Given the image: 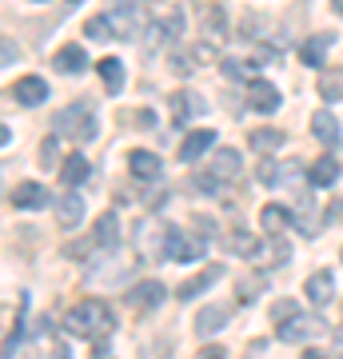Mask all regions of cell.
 <instances>
[{
	"instance_id": "obj_1",
	"label": "cell",
	"mask_w": 343,
	"mask_h": 359,
	"mask_svg": "<svg viewBox=\"0 0 343 359\" xmlns=\"http://www.w3.org/2000/svg\"><path fill=\"white\" fill-rule=\"evenodd\" d=\"M64 327H68V335H80V339H104L108 332H116V316L100 299H80L64 316Z\"/></svg>"
},
{
	"instance_id": "obj_2",
	"label": "cell",
	"mask_w": 343,
	"mask_h": 359,
	"mask_svg": "<svg viewBox=\"0 0 343 359\" xmlns=\"http://www.w3.org/2000/svg\"><path fill=\"white\" fill-rule=\"evenodd\" d=\"M96 116H92V104H68L60 116H56V132L60 136H68V140H76V144H88V140H96Z\"/></svg>"
},
{
	"instance_id": "obj_3",
	"label": "cell",
	"mask_w": 343,
	"mask_h": 359,
	"mask_svg": "<svg viewBox=\"0 0 343 359\" xmlns=\"http://www.w3.org/2000/svg\"><path fill=\"white\" fill-rule=\"evenodd\" d=\"M240 152L236 148H216L212 152V160H208V176H196L200 184L196 188H203V192H212V188H220V184H231V180H240Z\"/></svg>"
},
{
	"instance_id": "obj_4",
	"label": "cell",
	"mask_w": 343,
	"mask_h": 359,
	"mask_svg": "<svg viewBox=\"0 0 343 359\" xmlns=\"http://www.w3.org/2000/svg\"><path fill=\"white\" fill-rule=\"evenodd\" d=\"M203 256V240H188L180 228H164V259H176V264H188V259Z\"/></svg>"
},
{
	"instance_id": "obj_5",
	"label": "cell",
	"mask_w": 343,
	"mask_h": 359,
	"mask_svg": "<svg viewBox=\"0 0 343 359\" xmlns=\"http://www.w3.org/2000/svg\"><path fill=\"white\" fill-rule=\"evenodd\" d=\"M328 332V323L319 320V316H295V320L280 323V339L288 344H300V339H316V335Z\"/></svg>"
},
{
	"instance_id": "obj_6",
	"label": "cell",
	"mask_w": 343,
	"mask_h": 359,
	"mask_svg": "<svg viewBox=\"0 0 343 359\" xmlns=\"http://www.w3.org/2000/svg\"><path fill=\"white\" fill-rule=\"evenodd\" d=\"M335 48V32H316V36H307L300 44V65L304 68H319L328 60V52Z\"/></svg>"
},
{
	"instance_id": "obj_7",
	"label": "cell",
	"mask_w": 343,
	"mask_h": 359,
	"mask_svg": "<svg viewBox=\"0 0 343 359\" xmlns=\"http://www.w3.org/2000/svg\"><path fill=\"white\" fill-rule=\"evenodd\" d=\"M164 283L160 280H144V283H136L132 292H128V308H140V311H152V308H160L164 304Z\"/></svg>"
},
{
	"instance_id": "obj_8",
	"label": "cell",
	"mask_w": 343,
	"mask_h": 359,
	"mask_svg": "<svg viewBox=\"0 0 343 359\" xmlns=\"http://www.w3.org/2000/svg\"><path fill=\"white\" fill-rule=\"evenodd\" d=\"M84 196H76V192H68V196H60L56 200V224H60L64 231H72V228H80L84 224Z\"/></svg>"
},
{
	"instance_id": "obj_9",
	"label": "cell",
	"mask_w": 343,
	"mask_h": 359,
	"mask_svg": "<svg viewBox=\"0 0 343 359\" xmlns=\"http://www.w3.org/2000/svg\"><path fill=\"white\" fill-rule=\"evenodd\" d=\"M48 204V188L36 184V180H25V184H16L13 192V208L16 212H36V208Z\"/></svg>"
},
{
	"instance_id": "obj_10",
	"label": "cell",
	"mask_w": 343,
	"mask_h": 359,
	"mask_svg": "<svg viewBox=\"0 0 343 359\" xmlns=\"http://www.w3.org/2000/svg\"><path fill=\"white\" fill-rule=\"evenodd\" d=\"M228 320H231V308H224V304H208V308L196 311V335L212 339V335H216Z\"/></svg>"
},
{
	"instance_id": "obj_11",
	"label": "cell",
	"mask_w": 343,
	"mask_h": 359,
	"mask_svg": "<svg viewBox=\"0 0 343 359\" xmlns=\"http://www.w3.org/2000/svg\"><path fill=\"white\" fill-rule=\"evenodd\" d=\"M196 116H203V100L191 88L176 92V96H172V124H176V128H184V124H188V120H196Z\"/></svg>"
},
{
	"instance_id": "obj_12",
	"label": "cell",
	"mask_w": 343,
	"mask_h": 359,
	"mask_svg": "<svg viewBox=\"0 0 343 359\" xmlns=\"http://www.w3.org/2000/svg\"><path fill=\"white\" fill-rule=\"evenodd\" d=\"M248 104H252L255 112H264V116H271L276 108H280V92L271 88L267 80H248Z\"/></svg>"
},
{
	"instance_id": "obj_13",
	"label": "cell",
	"mask_w": 343,
	"mask_h": 359,
	"mask_svg": "<svg viewBox=\"0 0 343 359\" xmlns=\"http://www.w3.org/2000/svg\"><path fill=\"white\" fill-rule=\"evenodd\" d=\"M212 144H216V132H212V128L188 132V136H184V144H180V160H184V164H191V160H200Z\"/></svg>"
},
{
	"instance_id": "obj_14",
	"label": "cell",
	"mask_w": 343,
	"mask_h": 359,
	"mask_svg": "<svg viewBox=\"0 0 343 359\" xmlns=\"http://www.w3.org/2000/svg\"><path fill=\"white\" fill-rule=\"evenodd\" d=\"M220 276H228V271H224V264H208V268H203L200 276H196V280H188L184 287H180V299H196L200 292H208V287H216V283H220Z\"/></svg>"
},
{
	"instance_id": "obj_15",
	"label": "cell",
	"mask_w": 343,
	"mask_h": 359,
	"mask_svg": "<svg viewBox=\"0 0 343 359\" xmlns=\"http://www.w3.org/2000/svg\"><path fill=\"white\" fill-rule=\"evenodd\" d=\"M260 224H264L267 236H283V231L292 228V208H283V204H264V208H260Z\"/></svg>"
},
{
	"instance_id": "obj_16",
	"label": "cell",
	"mask_w": 343,
	"mask_h": 359,
	"mask_svg": "<svg viewBox=\"0 0 343 359\" xmlns=\"http://www.w3.org/2000/svg\"><path fill=\"white\" fill-rule=\"evenodd\" d=\"M136 8H132V4H124V8H116L112 16H108V25H112V36L116 40H132L136 36V32H140V20H136Z\"/></svg>"
},
{
	"instance_id": "obj_17",
	"label": "cell",
	"mask_w": 343,
	"mask_h": 359,
	"mask_svg": "<svg viewBox=\"0 0 343 359\" xmlns=\"http://www.w3.org/2000/svg\"><path fill=\"white\" fill-rule=\"evenodd\" d=\"M307 180H311V188H331L335 180H339V160L335 156H319L316 164H311V172H307Z\"/></svg>"
},
{
	"instance_id": "obj_18",
	"label": "cell",
	"mask_w": 343,
	"mask_h": 359,
	"mask_svg": "<svg viewBox=\"0 0 343 359\" xmlns=\"http://www.w3.org/2000/svg\"><path fill=\"white\" fill-rule=\"evenodd\" d=\"M52 65H56V72H84V68H88V52L80 48V44H64V48L52 56Z\"/></svg>"
},
{
	"instance_id": "obj_19",
	"label": "cell",
	"mask_w": 343,
	"mask_h": 359,
	"mask_svg": "<svg viewBox=\"0 0 343 359\" xmlns=\"http://www.w3.org/2000/svg\"><path fill=\"white\" fill-rule=\"evenodd\" d=\"M16 100L20 104H28V108H36V104H44L48 100V84L40 76H25V80H16Z\"/></svg>"
},
{
	"instance_id": "obj_20",
	"label": "cell",
	"mask_w": 343,
	"mask_h": 359,
	"mask_svg": "<svg viewBox=\"0 0 343 359\" xmlns=\"http://www.w3.org/2000/svg\"><path fill=\"white\" fill-rule=\"evenodd\" d=\"M311 132H316V140H323L328 144V148H339V120H335V116L331 112H316L311 116Z\"/></svg>"
},
{
	"instance_id": "obj_21",
	"label": "cell",
	"mask_w": 343,
	"mask_h": 359,
	"mask_svg": "<svg viewBox=\"0 0 343 359\" xmlns=\"http://www.w3.org/2000/svg\"><path fill=\"white\" fill-rule=\"evenodd\" d=\"M128 168H132V176L144 180V184L160 180V156H152V152H132L128 156Z\"/></svg>"
},
{
	"instance_id": "obj_22",
	"label": "cell",
	"mask_w": 343,
	"mask_h": 359,
	"mask_svg": "<svg viewBox=\"0 0 343 359\" xmlns=\"http://www.w3.org/2000/svg\"><path fill=\"white\" fill-rule=\"evenodd\" d=\"M331 295H335V276H331V271H316V276L307 280V299H311L316 308H323Z\"/></svg>"
},
{
	"instance_id": "obj_23",
	"label": "cell",
	"mask_w": 343,
	"mask_h": 359,
	"mask_svg": "<svg viewBox=\"0 0 343 359\" xmlns=\"http://www.w3.org/2000/svg\"><path fill=\"white\" fill-rule=\"evenodd\" d=\"M116 231H120L116 212H104V216L96 219V231H92V240H96V248H100V252H112V248H116Z\"/></svg>"
},
{
	"instance_id": "obj_24",
	"label": "cell",
	"mask_w": 343,
	"mask_h": 359,
	"mask_svg": "<svg viewBox=\"0 0 343 359\" xmlns=\"http://www.w3.org/2000/svg\"><path fill=\"white\" fill-rule=\"evenodd\" d=\"M60 180L68 184V188H76V184H84V180H88V160H84L80 152L64 156V164H60Z\"/></svg>"
},
{
	"instance_id": "obj_25",
	"label": "cell",
	"mask_w": 343,
	"mask_h": 359,
	"mask_svg": "<svg viewBox=\"0 0 343 359\" xmlns=\"http://www.w3.org/2000/svg\"><path fill=\"white\" fill-rule=\"evenodd\" d=\"M96 72H100V80H104V88L112 92H120L124 88V65H120V60H116V56H104L100 65H96Z\"/></svg>"
},
{
	"instance_id": "obj_26",
	"label": "cell",
	"mask_w": 343,
	"mask_h": 359,
	"mask_svg": "<svg viewBox=\"0 0 343 359\" xmlns=\"http://www.w3.org/2000/svg\"><path fill=\"white\" fill-rule=\"evenodd\" d=\"M264 287H267V271H252V276H243V280L236 283V299H240V304H252Z\"/></svg>"
},
{
	"instance_id": "obj_27",
	"label": "cell",
	"mask_w": 343,
	"mask_h": 359,
	"mask_svg": "<svg viewBox=\"0 0 343 359\" xmlns=\"http://www.w3.org/2000/svg\"><path fill=\"white\" fill-rule=\"evenodd\" d=\"M224 248H228L231 256H243V259H255V256H260V244H255V236H248V231H231Z\"/></svg>"
},
{
	"instance_id": "obj_28",
	"label": "cell",
	"mask_w": 343,
	"mask_h": 359,
	"mask_svg": "<svg viewBox=\"0 0 343 359\" xmlns=\"http://www.w3.org/2000/svg\"><path fill=\"white\" fill-rule=\"evenodd\" d=\"M248 144H252L255 152L267 156V152H276V148L283 144V132H280V128H255L252 136H248Z\"/></svg>"
},
{
	"instance_id": "obj_29",
	"label": "cell",
	"mask_w": 343,
	"mask_h": 359,
	"mask_svg": "<svg viewBox=\"0 0 343 359\" xmlns=\"http://www.w3.org/2000/svg\"><path fill=\"white\" fill-rule=\"evenodd\" d=\"M319 96L328 104H339L343 100V68H335V72H323L319 76Z\"/></svg>"
},
{
	"instance_id": "obj_30",
	"label": "cell",
	"mask_w": 343,
	"mask_h": 359,
	"mask_svg": "<svg viewBox=\"0 0 343 359\" xmlns=\"http://www.w3.org/2000/svg\"><path fill=\"white\" fill-rule=\"evenodd\" d=\"M224 36H228V25H224V8H208V13H203V40L220 44Z\"/></svg>"
},
{
	"instance_id": "obj_31",
	"label": "cell",
	"mask_w": 343,
	"mask_h": 359,
	"mask_svg": "<svg viewBox=\"0 0 343 359\" xmlns=\"http://www.w3.org/2000/svg\"><path fill=\"white\" fill-rule=\"evenodd\" d=\"M255 176H260V184H267V188H276V184H283V164H276V160H260V168H255Z\"/></svg>"
},
{
	"instance_id": "obj_32",
	"label": "cell",
	"mask_w": 343,
	"mask_h": 359,
	"mask_svg": "<svg viewBox=\"0 0 343 359\" xmlns=\"http://www.w3.org/2000/svg\"><path fill=\"white\" fill-rule=\"evenodd\" d=\"M84 32H88V40H108L112 36V25H108V16H92L88 25H84Z\"/></svg>"
},
{
	"instance_id": "obj_33",
	"label": "cell",
	"mask_w": 343,
	"mask_h": 359,
	"mask_svg": "<svg viewBox=\"0 0 343 359\" xmlns=\"http://www.w3.org/2000/svg\"><path fill=\"white\" fill-rule=\"evenodd\" d=\"M295 316H300V308H295L292 299H280V304L271 308V320L276 323H288V320H295Z\"/></svg>"
},
{
	"instance_id": "obj_34",
	"label": "cell",
	"mask_w": 343,
	"mask_h": 359,
	"mask_svg": "<svg viewBox=\"0 0 343 359\" xmlns=\"http://www.w3.org/2000/svg\"><path fill=\"white\" fill-rule=\"evenodd\" d=\"M224 72L236 80V76H248V72H252V65H248V60H224Z\"/></svg>"
},
{
	"instance_id": "obj_35",
	"label": "cell",
	"mask_w": 343,
	"mask_h": 359,
	"mask_svg": "<svg viewBox=\"0 0 343 359\" xmlns=\"http://www.w3.org/2000/svg\"><path fill=\"white\" fill-rule=\"evenodd\" d=\"M56 148H60V144L52 140V136L40 144V164H56Z\"/></svg>"
},
{
	"instance_id": "obj_36",
	"label": "cell",
	"mask_w": 343,
	"mask_h": 359,
	"mask_svg": "<svg viewBox=\"0 0 343 359\" xmlns=\"http://www.w3.org/2000/svg\"><path fill=\"white\" fill-rule=\"evenodd\" d=\"M16 60H20V48H16L13 40H4V68H13Z\"/></svg>"
},
{
	"instance_id": "obj_37",
	"label": "cell",
	"mask_w": 343,
	"mask_h": 359,
	"mask_svg": "<svg viewBox=\"0 0 343 359\" xmlns=\"http://www.w3.org/2000/svg\"><path fill=\"white\" fill-rule=\"evenodd\" d=\"M328 219L331 224H343V200H331L328 204Z\"/></svg>"
},
{
	"instance_id": "obj_38",
	"label": "cell",
	"mask_w": 343,
	"mask_h": 359,
	"mask_svg": "<svg viewBox=\"0 0 343 359\" xmlns=\"http://www.w3.org/2000/svg\"><path fill=\"white\" fill-rule=\"evenodd\" d=\"M196 359H228V351H224V347H216V344H212V347H203V351H200V355H196Z\"/></svg>"
},
{
	"instance_id": "obj_39",
	"label": "cell",
	"mask_w": 343,
	"mask_h": 359,
	"mask_svg": "<svg viewBox=\"0 0 343 359\" xmlns=\"http://www.w3.org/2000/svg\"><path fill=\"white\" fill-rule=\"evenodd\" d=\"M260 355H264V344H260V339H255V344L248 347V359H260Z\"/></svg>"
},
{
	"instance_id": "obj_40",
	"label": "cell",
	"mask_w": 343,
	"mask_h": 359,
	"mask_svg": "<svg viewBox=\"0 0 343 359\" xmlns=\"http://www.w3.org/2000/svg\"><path fill=\"white\" fill-rule=\"evenodd\" d=\"M335 351H343V327L335 332Z\"/></svg>"
},
{
	"instance_id": "obj_41",
	"label": "cell",
	"mask_w": 343,
	"mask_h": 359,
	"mask_svg": "<svg viewBox=\"0 0 343 359\" xmlns=\"http://www.w3.org/2000/svg\"><path fill=\"white\" fill-rule=\"evenodd\" d=\"M304 359H328L323 351H304Z\"/></svg>"
},
{
	"instance_id": "obj_42",
	"label": "cell",
	"mask_w": 343,
	"mask_h": 359,
	"mask_svg": "<svg viewBox=\"0 0 343 359\" xmlns=\"http://www.w3.org/2000/svg\"><path fill=\"white\" fill-rule=\"evenodd\" d=\"M331 8H335V13H343V0H331Z\"/></svg>"
},
{
	"instance_id": "obj_43",
	"label": "cell",
	"mask_w": 343,
	"mask_h": 359,
	"mask_svg": "<svg viewBox=\"0 0 343 359\" xmlns=\"http://www.w3.org/2000/svg\"><path fill=\"white\" fill-rule=\"evenodd\" d=\"M68 4H80V0H68Z\"/></svg>"
},
{
	"instance_id": "obj_44",
	"label": "cell",
	"mask_w": 343,
	"mask_h": 359,
	"mask_svg": "<svg viewBox=\"0 0 343 359\" xmlns=\"http://www.w3.org/2000/svg\"><path fill=\"white\" fill-rule=\"evenodd\" d=\"M36 4H40V0H36Z\"/></svg>"
}]
</instances>
